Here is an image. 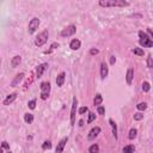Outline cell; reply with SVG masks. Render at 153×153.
<instances>
[{
  "mask_svg": "<svg viewBox=\"0 0 153 153\" xmlns=\"http://www.w3.org/2000/svg\"><path fill=\"white\" fill-rule=\"evenodd\" d=\"M98 5L102 7H126L129 6V3L124 0H101Z\"/></svg>",
  "mask_w": 153,
  "mask_h": 153,
  "instance_id": "1",
  "label": "cell"
},
{
  "mask_svg": "<svg viewBox=\"0 0 153 153\" xmlns=\"http://www.w3.org/2000/svg\"><path fill=\"white\" fill-rule=\"evenodd\" d=\"M139 37H140L139 43H140L141 47H144V48H151V47H153V41L151 40V37L147 34H145L144 31H139Z\"/></svg>",
  "mask_w": 153,
  "mask_h": 153,
  "instance_id": "2",
  "label": "cell"
},
{
  "mask_svg": "<svg viewBox=\"0 0 153 153\" xmlns=\"http://www.w3.org/2000/svg\"><path fill=\"white\" fill-rule=\"evenodd\" d=\"M48 37H49V32L48 30H43L42 32H40V34L37 35V37L35 38V45L37 47H42L43 45H46V42L48 41Z\"/></svg>",
  "mask_w": 153,
  "mask_h": 153,
  "instance_id": "3",
  "label": "cell"
},
{
  "mask_svg": "<svg viewBox=\"0 0 153 153\" xmlns=\"http://www.w3.org/2000/svg\"><path fill=\"white\" fill-rule=\"evenodd\" d=\"M40 89H41V98H42L43 101L48 99L49 93H50V83H49V81H45V83H42Z\"/></svg>",
  "mask_w": 153,
  "mask_h": 153,
  "instance_id": "4",
  "label": "cell"
},
{
  "mask_svg": "<svg viewBox=\"0 0 153 153\" xmlns=\"http://www.w3.org/2000/svg\"><path fill=\"white\" fill-rule=\"evenodd\" d=\"M75 32H76L75 25H68V26H66L65 29H62L61 36H62V37H70V36H73Z\"/></svg>",
  "mask_w": 153,
  "mask_h": 153,
  "instance_id": "5",
  "label": "cell"
},
{
  "mask_svg": "<svg viewBox=\"0 0 153 153\" xmlns=\"http://www.w3.org/2000/svg\"><path fill=\"white\" fill-rule=\"evenodd\" d=\"M38 26H40V19L38 18H32L29 22V26H28L29 34H34V32L38 29Z\"/></svg>",
  "mask_w": 153,
  "mask_h": 153,
  "instance_id": "6",
  "label": "cell"
},
{
  "mask_svg": "<svg viewBox=\"0 0 153 153\" xmlns=\"http://www.w3.org/2000/svg\"><path fill=\"white\" fill-rule=\"evenodd\" d=\"M76 105H78V99H76V97H74V98H73V104H72V110H71V126H74V124H75Z\"/></svg>",
  "mask_w": 153,
  "mask_h": 153,
  "instance_id": "7",
  "label": "cell"
},
{
  "mask_svg": "<svg viewBox=\"0 0 153 153\" xmlns=\"http://www.w3.org/2000/svg\"><path fill=\"white\" fill-rule=\"evenodd\" d=\"M24 76H25V74H24L23 72H22V73H18V74L15 76V78H13V80L11 81V87H16V86H18L19 83L24 79Z\"/></svg>",
  "mask_w": 153,
  "mask_h": 153,
  "instance_id": "8",
  "label": "cell"
},
{
  "mask_svg": "<svg viewBox=\"0 0 153 153\" xmlns=\"http://www.w3.org/2000/svg\"><path fill=\"white\" fill-rule=\"evenodd\" d=\"M101 133V128L99 127H93L90 132H89V135H87V139L89 140H93L98 136V134Z\"/></svg>",
  "mask_w": 153,
  "mask_h": 153,
  "instance_id": "9",
  "label": "cell"
},
{
  "mask_svg": "<svg viewBox=\"0 0 153 153\" xmlns=\"http://www.w3.org/2000/svg\"><path fill=\"white\" fill-rule=\"evenodd\" d=\"M47 68H48V63H42V65H40V66L37 67V70H36V78L40 79L41 76L43 75V73L46 72Z\"/></svg>",
  "mask_w": 153,
  "mask_h": 153,
  "instance_id": "10",
  "label": "cell"
},
{
  "mask_svg": "<svg viewBox=\"0 0 153 153\" xmlns=\"http://www.w3.org/2000/svg\"><path fill=\"white\" fill-rule=\"evenodd\" d=\"M67 141H68V138H67V136H66V138H63V139L60 141V143L58 144L56 150H55V153H62L65 146H66V144H67Z\"/></svg>",
  "mask_w": 153,
  "mask_h": 153,
  "instance_id": "11",
  "label": "cell"
},
{
  "mask_svg": "<svg viewBox=\"0 0 153 153\" xmlns=\"http://www.w3.org/2000/svg\"><path fill=\"white\" fill-rule=\"evenodd\" d=\"M108 73H109V67L105 62H102L101 63V78L102 79H105L108 76Z\"/></svg>",
  "mask_w": 153,
  "mask_h": 153,
  "instance_id": "12",
  "label": "cell"
},
{
  "mask_svg": "<svg viewBox=\"0 0 153 153\" xmlns=\"http://www.w3.org/2000/svg\"><path fill=\"white\" fill-rule=\"evenodd\" d=\"M17 98V93H10L5 99H4V105H10L11 103H13Z\"/></svg>",
  "mask_w": 153,
  "mask_h": 153,
  "instance_id": "13",
  "label": "cell"
},
{
  "mask_svg": "<svg viewBox=\"0 0 153 153\" xmlns=\"http://www.w3.org/2000/svg\"><path fill=\"white\" fill-rule=\"evenodd\" d=\"M133 78H134V70H133V68H129V70L127 71V74H126V80H127V84H128V85H132Z\"/></svg>",
  "mask_w": 153,
  "mask_h": 153,
  "instance_id": "14",
  "label": "cell"
},
{
  "mask_svg": "<svg viewBox=\"0 0 153 153\" xmlns=\"http://www.w3.org/2000/svg\"><path fill=\"white\" fill-rule=\"evenodd\" d=\"M20 63H22V56L20 55H16L15 58H12V60H11V66H12V68H17Z\"/></svg>",
  "mask_w": 153,
  "mask_h": 153,
  "instance_id": "15",
  "label": "cell"
},
{
  "mask_svg": "<svg viewBox=\"0 0 153 153\" xmlns=\"http://www.w3.org/2000/svg\"><path fill=\"white\" fill-rule=\"evenodd\" d=\"M65 79H66V74H65V72L60 73V74L56 76V85H58L59 87L63 86V84H65Z\"/></svg>",
  "mask_w": 153,
  "mask_h": 153,
  "instance_id": "16",
  "label": "cell"
},
{
  "mask_svg": "<svg viewBox=\"0 0 153 153\" xmlns=\"http://www.w3.org/2000/svg\"><path fill=\"white\" fill-rule=\"evenodd\" d=\"M80 46H81V42L79 41V40H72L71 41V43H70V48L72 49V50H78L79 48H80Z\"/></svg>",
  "mask_w": 153,
  "mask_h": 153,
  "instance_id": "17",
  "label": "cell"
},
{
  "mask_svg": "<svg viewBox=\"0 0 153 153\" xmlns=\"http://www.w3.org/2000/svg\"><path fill=\"white\" fill-rule=\"evenodd\" d=\"M109 123L111 126V129H113V135L115 136V139H117V126L115 123V121L113 118H109Z\"/></svg>",
  "mask_w": 153,
  "mask_h": 153,
  "instance_id": "18",
  "label": "cell"
},
{
  "mask_svg": "<svg viewBox=\"0 0 153 153\" xmlns=\"http://www.w3.org/2000/svg\"><path fill=\"white\" fill-rule=\"evenodd\" d=\"M102 102H103V97H102V95H101V93H97L96 97H95V99H93V104H95V106H101Z\"/></svg>",
  "mask_w": 153,
  "mask_h": 153,
  "instance_id": "19",
  "label": "cell"
},
{
  "mask_svg": "<svg viewBox=\"0 0 153 153\" xmlns=\"http://www.w3.org/2000/svg\"><path fill=\"white\" fill-rule=\"evenodd\" d=\"M24 121L26 122V123H29V124H31L32 122H34V115L32 114H24Z\"/></svg>",
  "mask_w": 153,
  "mask_h": 153,
  "instance_id": "20",
  "label": "cell"
},
{
  "mask_svg": "<svg viewBox=\"0 0 153 153\" xmlns=\"http://www.w3.org/2000/svg\"><path fill=\"white\" fill-rule=\"evenodd\" d=\"M122 151H123V153H134L135 147H134V145H127L123 147Z\"/></svg>",
  "mask_w": 153,
  "mask_h": 153,
  "instance_id": "21",
  "label": "cell"
},
{
  "mask_svg": "<svg viewBox=\"0 0 153 153\" xmlns=\"http://www.w3.org/2000/svg\"><path fill=\"white\" fill-rule=\"evenodd\" d=\"M136 134H138V130H136L135 128H132V129L129 130V135H128L129 140H133V139H135V138H136Z\"/></svg>",
  "mask_w": 153,
  "mask_h": 153,
  "instance_id": "22",
  "label": "cell"
},
{
  "mask_svg": "<svg viewBox=\"0 0 153 153\" xmlns=\"http://www.w3.org/2000/svg\"><path fill=\"white\" fill-rule=\"evenodd\" d=\"M89 152H90V153H99V146H98L97 144H95V145L90 146Z\"/></svg>",
  "mask_w": 153,
  "mask_h": 153,
  "instance_id": "23",
  "label": "cell"
},
{
  "mask_svg": "<svg viewBox=\"0 0 153 153\" xmlns=\"http://www.w3.org/2000/svg\"><path fill=\"white\" fill-rule=\"evenodd\" d=\"M132 51L135 54V55H139V56H144V50L141 49V48H134Z\"/></svg>",
  "mask_w": 153,
  "mask_h": 153,
  "instance_id": "24",
  "label": "cell"
},
{
  "mask_svg": "<svg viewBox=\"0 0 153 153\" xmlns=\"http://www.w3.org/2000/svg\"><path fill=\"white\" fill-rule=\"evenodd\" d=\"M146 108H147V104H146L145 102H143V103H139V104L136 105V109H138V110H140V111L146 110Z\"/></svg>",
  "mask_w": 153,
  "mask_h": 153,
  "instance_id": "25",
  "label": "cell"
},
{
  "mask_svg": "<svg viewBox=\"0 0 153 153\" xmlns=\"http://www.w3.org/2000/svg\"><path fill=\"white\" fill-rule=\"evenodd\" d=\"M42 148H43V150H50V148H51V143H50L49 140L45 141V143H43V145H42Z\"/></svg>",
  "mask_w": 153,
  "mask_h": 153,
  "instance_id": "26",
  "label": "cell"
},
{
  "mask_svg": "<svg viewBox=\"0 0 153 153\" xmlns=\"http://www.w3.org/2000/svg\"><path fill=\"white\" fill-rule=\"evenodd\" d=\"M150 89H151L150 83L144 81V84H143V91H144V92H148V91H150Z\"/></svg>",
  "mask_w": 153,
  "mask_h": 153,
  "instance_id": "27",
  "label": "cell"
},
{
  "mask_svg": "<svg viewBox=\"0 0 153 153\" xmlns=\"http://www.w3.org/2000/svg\"><path fill=\"white\" fill-rule=\"evenodd\" d=\"M96 120V115L93 113H89V118H87V123H92Z\"/></svg>",
  "mask_w": 153,
  "mask_h": 153,
  "instance_id": "28",
  "label": "cell"
},
{
  "mask_svg": "<svg viewBox=\"0 0 153 153\" xmlns=\"http://www.w3.org/2000/svg\"><path fill=\"white\" fill-rule=\"evenodd\" d=\"M147 67L148 68H153V59H152V56L151 55H148V58H147Z\"/></svg>",
  "mask_w": 153,
  "mask_h": 153,
  "instance_id": "29",
  "label": "cell"
},
{
  "mask_svg": "<svg viewBox=\"0 0 153 153\" xmlns=\"http://www.w3.org/2000/svg\"><path fill=\"white\" fill-rule=\"evenodd\" d=\"M28 106H29L30 109H32V110H34V109L36 108V99H32V101H30V102L28 103Z\"/></svg>",
  "mask_w": 153,
  "mask_h": 153,
  "instance_id": "30",
  "label": "cell"
},
{
  "mask_svg": "<svg viewBox=\"0 0 153 153\" xmlns=\"http://www.w3.org/2000/svg\"><path fill=\"white\" fill-rule=\"evenodd\" d=\"M143 118H144V115L141 114V113L134 114V120H135V121H140V120H143Z\"/></svg>",
  "mask_w": 153,
  "mask_h": 153,
  "instance_id": "31",
  "label": "cell"
},
{
  "mask_svg": "<svg viewBox=\"0 0 153 153\" xmlns=\"http://www.w3.org/2000/svg\"><path fill=\"white\" fill-rule=\"evenodd\" d=\"M89 111V108L87 106H81L80 109H79V115H84L85 113H87Z\"/></svg>",
  "mask_w": 153,
  "mask_h": 153,
  "instance_id": "32",
  "label": "cell"
},
{
  "mask_svg": "<svg viewBox=\"0 0 153 153\" xmlns=\"http://www.w3.org/2000/svg\"><path fill=\"white\" fill-rule=\"evenodd\" d=\"M97 111H98V114H99V115H104V113H105V109H104V106H98Z\"/></svg>",
  "mask_w": 153,
  "mask_h": 153,
  "instance_id": "33",
  "label": "cell"
},
{
  "mask_svg": "<svg viewBox=\"0 0 153 153\" xmlns=\"http://www.w3.org/2000/svg\"><path fill=\"white\" fill-rule=\"evenodd\" d=\"M56 47H59V43H53V45H51V47H50V50H48V51H46V54H49L51 50H54V49H55Z\"/></svg>",
  "mask_w": 153,
  "mask_h": 153,
  "instance_id": "34",
  "label": "cell"
},
{
  "mask_svg": "<svg viewBox=\"0 0 153 153\" xmlns=\"http://www.w3.org/2000/svg\"><path fill=\"white\" fill-rule=\"evenodd\" d=\"M32 81H34V78H30V79H29V80L25 83V85H24V90H26V89H28V86H29V85H30Z\"/></svg>",
  "mask_w": 153,
  "mask_h": 153,
  "instance_id": "35",
  "label": "cell"
},
{
  "mask_svg": "<svg viewBox=\"0 0 153 153\" xmlns=\"http://www.w3.org/2000/svg\"><path fill=\"white\" fill-rule=\"evenodd\" d=\"M98 53H99V50L96 49V48H92V49L90 50V54H91V55H97Z\"/></svg>",
  "mask_w": 153,
  "mask_h": 153,
  "instance_id": "36",
  "label": "cell"
},
{
  "mask_svg": "<svg viewBox=\"0 0 153 153\" xmlns=\"http://www.w3.org/2000/svg\"><path fill=\"white\" fill-rule=\"evenodd\" d=\"M1 146H3V148H6V150H8V151H10V145L6 143V141H3Z\"/></svg>",
  "mask_w": 153,
  "mask_h": 153,
  "instance_id": "37",
  "label": "cell"
},
{
  "mask_svg": "<svg viewBox=\"0 0 153 153\" xmlns=\"http://www.w3.org/2000/svg\"><path fill=\"white\" fill-rule=\"evenodd\" d=\"M147 32H148V35L151 36V40L153 41V31H152V29H151V28H147Z\"/></svg>",
  "mask_w": 153,
  "mask_h": 153,
  "instance_id": "38",
  "label": "cell"
},
{
  "mask_svg": "<svg viewBox=\"0 0 153 153\" xmlns=\"http://www.w3.org/2000/svg\"><path fill=\"white\" fill-rule=\"evenodd\" d=\"M115 62H116V58H115V56H111V58H110V63L114 65Z\"/></svg>",
  "mask_w": 153,
  "mask_h": 153,
  "instance_id": "39",
  "label": "cell"
},
{
  "mask_svg": "<svg viewBox=\"0 0 153 153\" xmlns=\"http://www.w3.org/2000/svg\"><path fill=\"white\" fill-rule=\"evenodd\" d=\"M7 153H11V152H10V151H8V152H7Z\"/></svg>",
  "mask_w": 153,
  "mask_h": 153,
  "instance_id": "40",
  "label": "cell"
}]
</instances>
